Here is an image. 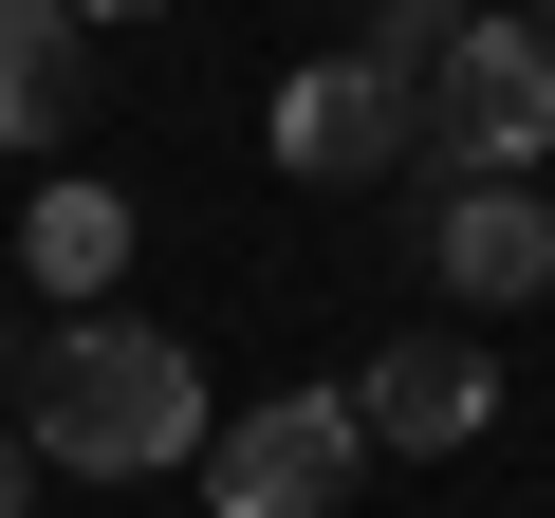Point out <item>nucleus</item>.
Returning a JSON list of instances; mask_svg holds the SVG:
<instances>
[{"label": "nucleus", "instance_id": "1", "mask_svg": "<svg viewBox=\"0 0 555 518\" xmlns=\"http://www.w3.org/2000/svg\"><path fill=\"white\" fill-rule=\"evenodd\" d=\"M20 444L56 481H167V463H204V371L149 315H56L20 352Z\"/></svg>", "mask_w": 555, "mask_h": 518}, {"label": "nucleus", "instance_id": "2", "mask_svg": "<svg viewBox=\"0 0 555 518\" xmlns=\"http://www.w3.org/2000/svg\"><path fill=\"white\" fill-rule=\"evenodd\" d=\"M537 148H555V20L481 0L444 38V75H426V167L444 185H537Z\"/></svg>", "mask_w": 555, "mask_h": 518}, {"label": "nucleus", "instance_id": "3", "mask_svg": "<svg viewBox=\"0 0 555 518\" xmlns=\"http://www.w3.org/2000/svg\"><path fill=\"white\" fill-rule=\"evenodd\" d=\"M278 167H297V185H389V167H426V75H389L371 38H352V56H297V75H278Z\"/></svg>", "mask_w": 555, "mask_h": 518}, {"label": "nucleus", "instance_id": "4", "mask_svg": "<svg viewBox=\"0 0 555 518\" xmlns=\"http://www.w3.org/2000/svg\"><path fill=\"white\" fill-rule=\"evenodd\" d=\"M352 463H371L352 389H278V407L204 426V500H222V518H334V500H352Z\"/></svg>", "mask_w": 555, "mask_h": 518}, {"label": "nucleus", "instance_id": "5", "mask_svg": "<svg viewBox=\"0 0 555 518\" xmlns=\"http://www.w3.org/2000/svg\"><path fill=\"white\" fill-rule=\"evenodd\" d=\"M352 426H371L389 463H444V444H481V426H500V371H481L463 334H389V352L352 371Z\"/></svg>", "mask_w": 555, "mask_h": 518}, {"label": "nucleus", "instance_id": "6", "mask_svg": "<svg viewBox=\"0 0 555 518\" xmlns=\"http://www.w3.org/2000/svg\"><path fill=\"white\" fill-rule=\"evenodd\" d=\"M426 259H444V297L518 315V297H555V204H537V185H444Z\"/></svg>", "mask_w": 555, "mask_h": 518}, {"label": "nucleus", "instance_id": "7", "mask_svg": "<svg viewBox=\"0 0 555 518\" xmlns=\"http://www.w3.org/2000/svg\"><path fill=\"white\" fill-rule=\"evenodd\" d=\"M93 112V20L75 0H0V148H56Z\"/></svg>", "mask_w": 555, "mask_h": 518}, {"label": "nucleus", "instance_id": "8", "mask_svg": "<svg viewBox=\"0 0 555 518\" xmlns=\"http://www.w3.org/2000/svg\"><path fill=\"white\" fill-rule=\"evenodd\" d=\"M112 259H130V204H112V185H93V167H75V185H38V204H20V279H38V297H56V315H93V297H112Z\"/></svg>", "mask_w": 555, "mask_h": 518}, {"label": "nucleus", "instance_id": "9", "mask_svg": "<svg viewBox=\"0 0 555 518\" xmlns=\"http://www.w3.org/2000/svg\"><path fill=\"white\" fill-rule=\"evenodd\" d=\"M444 38H463V0H371V56L389 75H444Z\"/></svg>", "mask_w": 555, "mask_h": 518}, {"label": "nucleus", "instance_id": "10", "mask_svg": "<svg viewBox=\"0 0 555 518\" xmlns=\"http://www.w3.org/2000/svg\"><path fill=\"white\" fill-rule=\"evenodd\" d=\"M38 481H56V463H38V444H20V426H0V518H20V500H38Z\"/></svg>", "mask_w": 555, "mask_h": 518}, {"label": "nucleus", "instance_id": "11", "mask_svg": "<svg viewBox=\"0 0 555 518\" xmlns=\"http://www.w3.org/2000/svg\"><path fill=\"white\" fill-rule=\"evenodd\" d=\"M75 20H167V0H75Z\"/></svg>", "mask_w": 555, "mask_h": 518}, {"label": "nucleus", "instance_id": "12", "mask_svg": "<svg viewBox=\"0 0 555 518\" xmlns=\"http://www.w3.org/2000/svg\"><path fill=\"white\" fill-rule=\"evenodd\" d=\"M0 407H20V334H0Z\"/></svg>", "mask_w": 555, "mask_h": 518}]
</instances>
